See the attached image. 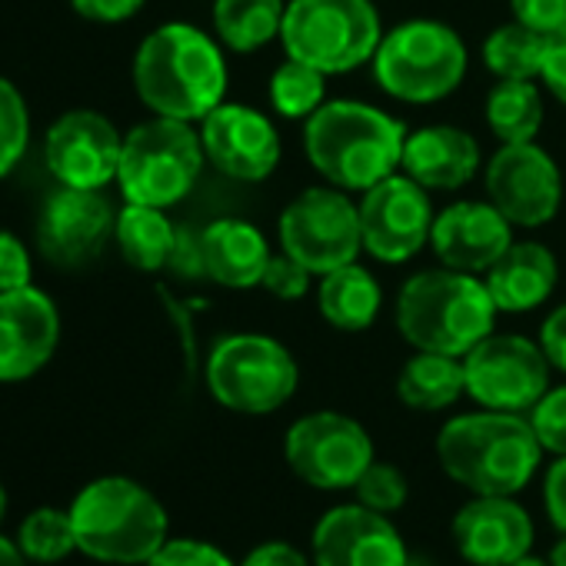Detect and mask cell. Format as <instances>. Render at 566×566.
<instances>
[{
	"mask_svg": "<svg viewBox=\"0 0 566 566\" xmlns=\"http://www.w3.org/2000/svg\"><path fill=\"white\" fill-rule=\"evenodd\" d=\"M134 87L154 117L203 120L227 94L223 51L193 24H164L137 48Z\"/></svg>",
	"mask_w": 566,
	"mask_h": 566,
	"instance_id": "obj_1",
	"label": "cell"
},
{
	"mask_svg": "<svg viewBox=\"0 0 566 566\" xmlns=\"http://www.w3.org/2000/svg\"><path fill=\"white\" fill-rule=\"evenodd\" d=\"M437 460L443 473L473 496H516L533 480L543 447L530 417L476 410L440 427Z\"/></svg>",
	"mask_w": 566,
	"mask_h": 566,
	"instance_id": "obj_2",
	"label": "cell"
},
{
	"mask_svg": "<svg viewBox=\"0 0 566 566\" xmlns=\"http://www.w3.org/2000/svg\"><path fill=\"white\" fill-rule=\"evenodd\" d=\"M407 127L360 101H324L304 124L311 167L340 190H370L397 174Z\"/></svg>",
	"mask_w": 566,
	"mask_h": 566,
	"instance_id": "obj_3",
	"label": "cell"
},
{
	"mask_svg": "<svg viewBox=\"0 0 566 566\" xmlns=\"http://www.w3.org/2000/svg\"><path fill=\"white\" fill-rule=\"evenodd\" d=\"M496 304L486 280L463 270H420L397 294V331L413 350L467 357L493 334Z\"/></svg>",
	"mask_w": 566,
	"mask_h": 566,
	"instance_id": "obj_4",
	"label": "cell"
},
{
	"mask_svg": "<svg viewBox=\"0 0 566 566\" xmlns=\"http://www.w3.org/2000/svg\"><path fill=\"white\" fill-rule=\"evenodd\" d=\"M77 549L101 563L137 566L167 543L164 503L130 476H101L87 483L71 506Z\"/></svg>",
	"mask_w": 566,
	"mask_h": 566,
	"instance_id": "obj_5",
	"label": "cell"
},
{
	"mask_svg": "<svg viewBox=\"0 0 566 566\" xmlns=\"http://www.w3.org/2000/svg\"><path fill=\"white\" fill-rule=\"evenodd\" d=\"M280 41L287 57L331 77L374 61L384 24L374 0H291Z\"/></svg>",
	"mask_w": 566,
	"mask_h": 566,
	"instance_id": "obj_6",
	"label": "cell"
},
{
	"mask_svg": "<svg viewBox=\"0 0 566 566\" xmlns=\"http://www.w3.org/2000/svg\"><path fill=\"white\" fill-rule=\"evenodd\" d=\"M377 84L403 104H437L467 77V44L443 21H407L374 54Z\"/></svg>",
	"mask_w": 566,
	"mask_h": 566,
	"instance_id": "obj_7",
	"label": "cell"
},
{
	"mask_svg": "<svg viewBox=\"0 0 566 566\" xmlns=\"http://www.w3.org/2000/svg\"><path fill=\"white\" fill-rule=\"evenodd\" d=\"M301 367L294 354L263 334H230L207 357L210 397L243 417L273 413L297 394Z\"/></svg>",
	"mask_w": 566,
	"mask_h": 566,
	"instance_id": "obj_8",
	"label": "cell"
},
{
	"mask_svg": "<svg viewBox=\"0 0 566 566\" xmlns=\"http://www.w3.org/2000/svg\"><path fill=\"white\" fill-rule=\"evenodd\" d=\"M203 160L207 154L200 134H193L187 120L154 117L137 124L124 137L117 184L127 203H147L167 210L193 190Z\"/></svg>",
	"mask_w": 566,
	"mask_h": 566,
	"instance_id": "obj_9",
	"label": "cell"
},
{
	"mask_svg": "<svg viewBox=\"0 0 566 566\" xmlns=\"http://www.w3.org/2000/svg\"><path fill=\"white\" fill-rule=\"evenodd\" d=\"M280 247L311 273L354 263L364 250L360 207L340 187H307L280 213Z\"/></svg>",
	"mask_w": 566,
	"mask_h": 566,
	"instance_id": "obj_10",
	"label": "cell"
},
{
	"mask_svg": "<svg viewBox=\"0 0 566 566\" xmlns=\"http://www.w3.org/2000/svg\"><path fill=\"white\" fill-rule=\"evenodd\" d=\"M283 460L314 490H354L377 457L364 423L337 410H317L291 423L283 437Z\"/></svg>",
	"mask_w": 566,
	"mask_h": 566,
	"instance_id": "obj_11",
	"label": "cell"
},
{
	"mask_svg": "<svg viewBox=\"0 0 566 566\" xmlns=\"http://www.w3.org/2000/svg\"><path fill=\"white\" fill-rule=\"evenodd\" d=\"M549 360L520 334H490L463 357L467 397L483 410L530 413L549 390Z\"/></svg>",
	"mask_w": 566,
	"mask_h": 566,
	"instance_id": "obj_12",
	"label": "cell"
},
{
	"mask_svg": "<svg viewBox=\"0 0 566 566\" xmlns=\"http://www.w3.org/2000/svg\"><path fill=\"white\" fill-rule=\"evenodd\" d=\"M357 207H360L364 250L374 260L403 263L430 243L437 213L427 187H420L413 177L390 174L387 180L364 190V200Z\"/></svg>",
	"mask_w": 566,
	"mask_h": 566,
	"instance_id": "obj_13",
	"label": "cell"
},
{
	"mask_svg": "<svg viewBox=\"0 0 566 566\" xmlns=\"http://www.w3.org/2000/svg\"><path fill=\"white\" fill-rule=\"evenodd\" d=\"M486 197L513 227H543L559 210L563 177L533 140L503 144L486 164Z\"/></svg>",
	"mask_w": 566,
	"mask_h": 566,
	"instance_id": "obj_14",
	"label": "cell"
},
{
	"mask_svg": "<svg viewBox=\"0 0 566 566\" xmlns=\"http://www.w3.org/2000/svg\"><path fill=\"white\" fill-rule=\"evenodd\" d=\"M117 227V213L101 190L57 187L38 217V247L48 263L77 270L91 263Z\"/></svg>",
	"mask_w": 566,
	"mask_h": 566,
	"instance_id": "obj_15",
	"label": "cell"
},
{
	"mask_svg": "<svg viewBox=\"0 0 566 566\" xmlns=\"http://www.w3.org/2000/svg\"><path fill=\"white\" fill-rule=\"evenodd\" d=\"M124 137L97 111H67L57 117L44 140V157L57 184L104 190L117 180Z\"/></svg>",
	"mask_w": 566,
	"mask_h": 566,
	"instance_id": "obj_16",
	"label": "cell"
},
{
	"mask_svg": "<svg viewBox=\"0 0 566 566\" xmlns=\"http://www.w3.org/2000/svg\"><path fill=\"white\" fill-rule=\"evenodd\" d=\"M311 556L314 566H410L400 530L364 503L327 510L314 526Z\"/></svg>",
	"mask_w": 566,
	"mask_h": 566,
	"instance_id": "obj_17",
	"label": "cell"
},
{
	"mask_svg": "<svg viewBox=\"0 0 566 566\" xmlns=\"http://www.w3.org/2000/svg\"><path fill=\"white\" fill-rule=\"evenodd\" d=\"M200 144L220 174L243 184L266 180L283 154L270 117L247 104H217L200 120Z\"/></svg>",
	"mask_w": 566,
	"mask_h": 566,
	"instance_id": "obj_18",
	"label": "cell"
},
{
	"mask_svg": "<svg viewBox=\"0 0 566 566\" xmlns=\"http://www.w3.org/2000/svg\"><path fill=\"white\" fill-rule=\"evenodd\" d=\"M61 340V314L38 287L0 294V384H18L44 370Z\"/></svg>",
	"mask_w": 566,
	"mask_h": 566,
	"instance_id": "obj_19",
	"label": "cell"
},
{
	"mask_svg": "<svg viewBox=\"0 0 566 566\" xmlns=\"http://www.w3.org/2000/svg\"><path fill=\"white\" fill-rule=\"evenodd\" d=\"M450 533L470 566H510L533 549V520L513 496L467 500Z\"/></svg>",
	"mask_w": 566,
	"mask_h": 566,
	"instance_id": "obj_20",
	"label": "cell"
},
{
	"mask_svg": "<svg viewBox=\"0 0 566 566\" xmlns=\"http://www.w3.org/2000/svg\"><path fill=\"white\" fill-rule=\"evenodd\" d=\"M513 243V223L486 200H460L437 213L430 247L443 266L463 273H486Z\"/></svg>",
	"mask_w": 566,
	"mask_h": 566,
	"instance_id": "obj_21",
	"label": "cell"
},
{
	"mask_svg": "<svg viewBox=\"0 0 566 566\" xmlns=\"http://www.w3.org/2000/svg\"><path fill=\"white\" fill-rule=\"evenodd\" d=\"M400 167L427 190H457L476 177L480 147L467 130L450 124H433L407 134Z\"/></svg>",
	"mask_w": 566,
	"mask_h": 566,
	"instance_id": "obj_22",
	"label": "cell"
},
{
	"mask_svg": "<svg viewBox=\"0 0 566 566\" xmlns=\"http://www.w3.org/2000/svg\"><path fill=\"white\" fill-rule=\"evenodd\" d=\"M559 266L549 247L536 240H513L503 256L486 270V287L503 314H526L549 301L556 291Z\"/></svg>",
	"mask_w": 566,
	"mask_h": 566,
	"instance_id": "obj_23",
	"label": "cell"
},
{
	"mask_svg": "<svg viewBox=\"0 0 566 566\" xmlns=\"http://www.w3.org/2000/svg\"><path fill=\"white\" fill-rule=\"evenodd\" d=\"M200 250H203V276L217 280L220 287L230 291L256 287L270 263L266 237L253 223L237 217L210 223L200 233Z\"/></svg>",
	"mask_w": 566,
	"mask_h": 566,
	"instance_id": "obj_24",
	"label": "cell"
},
{
	"mask_svg": "<svg viewBox=\"0 0 566 566\" xmlns=\"http://www.w3.org/2000/svg\"><path fill=\"white\" fill-rule=\"evenodd\" d=\"M380 301H384V291L377 276L357 260L321 276L317 307H321V317L334 331H344V334L367 331L380 314Z\"/></svg>",
	"mask_w": 566,
	"mask_h": 566,
	"instance_id": "obj_25",
	"label": "cell"
},
{
	"mask_svg": "<svg viewBox=\"0 0 566 566\" xmlns=\"http://www.w3.org/2000/svg\"><path fill=\"white\" fill-rule=\"evenodd\" d=\"M467 394L463 360L447 354L417 350L397 377V397L403 407L420 413H440Z\"/></svg>",
	"mask_w": 566,
	"mask_h": 566,
	"instance_id": "obj_26",
	"label": "cell"
},
{
	"mask_svg": "<svg viewBox=\"0 0 566 566\" xmlns=\"http://www.w3.org/2000/svg\"><path fill=\"white\" fill-rule=\"evenodd\" d=\"M114 237H117V247H120L124 260H127L134 270L157 273V270L170 266L180 230L164 217L160 207L127 203V207L117 213Z\"/></svg>",
	"mask_w": 566,
	"mask_h": 566,
	"instance_id": "obj_27",
	"label": "cell"
},
{
	"mask_svg": "<svg viewBox=\"0 0 566 566\" xmlns=\"http://www.w3.org/2000/svg\"><path fill=\"white\" fill-rule=\"evenodd\" d=\"M283 0H213V31L233 54H253L280 38Z\"/></svg>",
	"mask_w": 566,
	"mask_h": 566,
	"instance_id": "obj_28",
	"label": "cell"
},
{
	"mask_svg": "<svg viewBox=\"0 0 566 566\" xmlns=\"http://www.w3.org/2000/svg\"><path fill=\"white\" fill-rule=\"evenodd\" d=\"M483 114L500 144H526L543 127V97L533 81H500L486 94Z\"/></svg>",
	"mask_w": 566,
	"mask_h": 566,
	"instance_id": "obj_29",
	"label": "cell"
},
{
	"mask_svg": "<svg viewBox=\"0 0 566 566\" xmlns=\"http://www.w3.org/2000/svg\"><path fill=\"white\" fill-rule=\"evenodd\" d=\"M546 38L530 31L526 24H500L483 44V64L500 81H533L543 71Z\"/></svg>",
	"mask_w": 566,
	"mask_h": 566,
	"instance_id": "obj_30",
	"label": "cell"
},
{
	"mask_svg": "<svg viewBox=\"0 0 566 566\" xmlns=\"http://www.w3.org/2000/svg\"><path fill=\"white\" fill-rule=\"evenodd\" d=\"M324 91H327V74L287 57L270 77V104L280 117L291 120H307L321 104H324Z\"/></svg>",
	"mask_w": 566,
	"mask_h": 566,
	"instance_id": "obj_31",
	"label": "cell"
},
{
	"mask_svg": "<svg viewBox=\"0 0 566 566\" xmlns=\"http://www.w3.org/2000/svg\"><path fill=\"white\" fill-rule=\"evenodd\" d=\"M18 546L24 549L28 559L34 563H61L77 549V533H74V520L64 510L54 506H41L34 510L18 533Z\"/></svg>",
	"mask_w": 566,
	"mask_h": 566,
	"instance_id": "obj_32",
	"label": "cell"
},
{
	"mask_svg": "<svg viewBox=\"0 0 566 566\" xmlns=\"http://www.w3.org/2000/svg\"><path fill=\"white\" fill-rule=\"evenodd\" d=\"M28 137H31L28 104L8 77H0V177H8L21 164L28 150Z\"/></svg>",
	"mask_w": 566,
	"mask_h": 566,
	"instance_id": "obj_33",
	"label": "cell"
},
{
	"mask_svg": "<svg viewBox=\"0 0 566 566\" xmlns=\"http://www.w3.org/2000/svg\"><path fill=\"white\" fill-rule=\"evenodd\" d=\"M354 490H357V503H364L377 513H387V516L403 510V503L410 496V483H407L403 470L387 460H374Z\"/></svg>",
	"mask_w": 566,
	"mask_h": 566,
	"instance_id": "obj_34",
	"label": "cell"
},
{
	"mask_svg": "<svg viewBox=\"0 0 566 566\" xmlns=\"http://www.w3.org/2000/svg\"><path fill=\"white\" fill-rule=\"evenodd\" d=\"M530 423L536 430V440L546 453L566 457V384L549 387L539 403L530 410Z\"/></svg>",
	"mask_w": 566,
	"mask_h": 566,
	"instance_id": "obj_35",
	"label": "cell"
},
{
	"mask_svg": "<svg viewBox=\"0 0 566 566\" xmlns=\"http://www.w3.org/2000/svg\"><path fill=\"white\" fill-rule=\"evenodd\" d=\"M311 276L314 273L301 260H294L291 253H280V256H270V263L263 270V280H260V287H266L283 304H294V301L307 297Z\"/></svg>",
	"mask_w": 566,
	"mask_h": 566,
	"instance_id": "obj_36",
	"label": "cell"
},
{
	"mask_svg": "<svg viewBox=\"0 0 566 566\" xmlns=\"http://www.w3.org/2000/svg\"><path fill=\"white\" fill-rule=\"evenodd\" d=\"M147 566H237L220 546L207 539H167Z\"/></svg>",
	"mask_w": 566,
	"mask_h": 566,
	"instance_id": "obj_37",
	"label": "cell"
},
{
	"mask_svg": "<svg viewBox=\"0 0 566 566\" xmlns=\"http://www.w3.org/2000/svg\"><path fill=\"white\" fill-rule=\"evenodd\" d=\"M513 21L549 38L566 28V0H510Z\"/></svg>",
	"mask_w": 566,
	"mask_h": 566,
	"instance_id": "obj_38",
	"label": "cell"
},
{
	"mask_svg": "<svg viewBox=\"0 0 566 566\" xmlns=\"http://www.w3.org/2000/svg\"><path fill=\"white\" fill-rule=\"evenodd\" d=\"M28 283H31V253H28V247L14 233L0 230V294L28 287Z\"/></svg>",
	"mask_w": 566,
	"mask_h": 566,
	"instance_id": "obj_39",
	"label": "cell"
},
{
	"mask_svg": "<svg viewBox=\"0 0 566 566\" xmlns=\"http://www.w3.org/2000/svg\"><path fill=\"white\" fill-rule=\"evenodd\" d=\"M543 506L556 533H566V457H556L543 476Z\"/></svg>",
	"mask_w": 566,
	"mask_h": 566,
	"instance_id": "obj_40",
	"label": "cell"
},
{
	"mask_svg": "<svg viewBox=\"0 0 566 566\" xmlns=\"http://www.w3.org/2000/svg\"><path fill=\"white\" fill-rule=\"evenodd\" d=\"M546 91L566 104V28L546 38V51H543V71H539Z\"/></svg>",
	"mask_w": 566,
	"mask_h": 566,
	"instance_id": "obj_41",
	"label": "cell"
},
{
	"mask_svg": "<svg viewBox=\"0 0 566 566\" xmlns=\"http://www.w3.org/2000/svg\"><path fill=\"white\" fill-rule=\"evenodd\" d=\"M237 566H314V556H307L304 549H297L287 539H266L260 546H253L243 563Z\"/></svg>",
	"mask_w": 566,
	"mask_h": 566,
	"instance_id": "obj_42",
	"label": "cell"
},
{
	"mask_svg": "<svg viewBox=\"0 0 566 566\" xmlns=\"http://www.w3.org/2000/svg\"><path fill=\"white\" fill-rule=\"evenodd\" d=\"M147 0H71V8L94 21V24H120V21H130Z\"/></svg>",
	"mask_w": 566,
	"mask_h": 566,
	"instance_id": "obj_43",
	"label": "cell"
},
{
	"mask_svg": "<svg viewBox=\"0 0 566 566\" xmlns=\"http://www.w3.org/2000/svg\"><path fill=\"white\" fill-rule=\"evenodd\" d=\"M539 347L553 370L566 374V304L556 307L539 327Z\"/></svg>",
	"mask_w": 566,
	"mask_h": 566,
	"instance_id": "obj_44",
	"label": "cell"
},
{
	"mask_svg": "<svg viewBox=\"0 0 566 566\" xmlns=\"http://www.w3.org/2000/svg\"><path fill=\"white\" fill-rule=\"evenodd\" d=\"M24 559H28V556H24V549H21V546H14L4 533H0V566H28Z\"/></svg>",
	"mask_w": 566,
	"mask_h": 566,
	"instance_id": "obj_45",
	"label": "cell"
},
{
	"mask_svg": "<svg viewBox=\"0 0 566 566\" xmlns=\"http://www.w3.org/2000/svg\"><path fill=\"white\" fill-rule=\"evenodd\" d=\"M546 563H549V566H566V533H559V539L549 546Z\"/></svg>",
	"mask_w": 566,
	"mask_h": 566,
	"instance_id": "obj_46",
	"label": "cell"
},
{
	"mask_svg": "<svg viewBox=\"0 0 566 566\" xmlns=\"http://www.w3.org/2000/svg\"><path fill=\"white\" fill-rule=\"evenodd\" d=\"M510 566H549V563L539 559V556H533V553H526L523 559H516V563H510Z\"/></svg>",
	"mask_w": 566,
	"mask_h": 566,
	"instance_id": "obj_47",
	"label": "cell"
},
{
	"mask_svg": "<svg viewBox=\"0 0 566 566\" xmlns=\"http://www.w3.org/2000/svg\"><path fill=\"white\" fill-rule=\"evenodd\" d=\"M4 513H8V490L0 483V520H4Z\"/></svg>",
	"mask_w": 566,
	"mask_h": 566,
	"instance_id": "obj_48",
	"label": "cell"
}]
</instances>
